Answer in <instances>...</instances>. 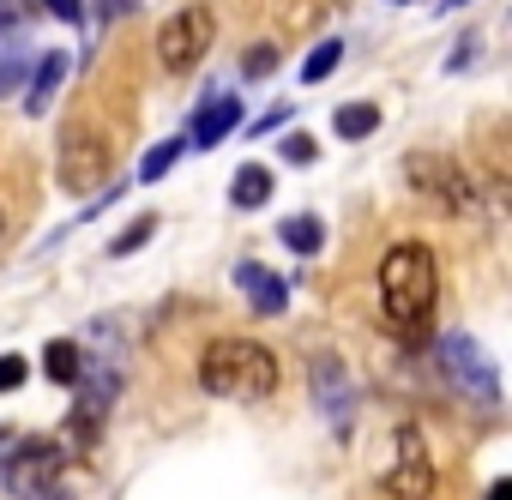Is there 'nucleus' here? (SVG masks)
I'll use <instances>...</instances> for the list:
<instances>
[{
    "label": "nucleus",
    "instance_id": "6e6552de",
    "mask_svg": "<svg viewBox=\"0 0 512 500\" xmlns=\"http://www.w3.org/2000/svg\"><path fill=\"white\" fill-rule=\"evenodd\" d=\"M103 175H109V139L91 121H73L61 133V187L91 193V187H103Z\"/></svg>",
    "mask_w": 512,
    "mask_h": 500
},
{
    "label": "nucleus",
    "instance_id": "c85d7f7f",
    "mask_svg": "<svg viewBox=\"0 0 512 500\" xmlns=\"http://www.w3.org/2000/svg\"><path fill=\"white\" fill-rule=\"evenodd\" d=\"M440 7H464V0H440Z\"/></svg>",
    "mask_w": 512,
    "mask_h": 500
},
{
    "label": "nucleus",
    "instance_id": "a878e982",
    "mask_svg": "<svg viewBox=\"0 0 512 500\" xmlns=\"http://www.w3.org/2000/svg\"><path fill=\"white\" fill-rule=\"evenodd\" d=\"M127 13H133V0H97V19L103 25H121Z\"/></svg>",
    "mask_w": 512,
    "mask_h": 500
},
{
    "label": "nucleus",
    "instance_id": "a211bd4d",
    "mask_svg": "<svg viewBox=\"0 0 512 500\" xmlns=\"http://www.w3.org/2000/svg\"><path fill=\"white\" fill-rule=\"evenodd\" d=\"M151 235H157V217H133V229H121V235L109 241V254H115V260H127V254H139Z\"/></svg>",
    "mask_w": 512,
    "mask_h": 500
},
{
    "label": "nucleus",
    "instance_id": "cd10ccee",
    "mask_svg": "<svg viewBox=\"0 0 512 500\" xmlns=\"http://www.w3.org/2000/svg\"><path fill=\"white\" fill-rule=\"evenodd\" d=\"M488 500H512V482H506V476H500V482H494V488H488Z\"/></svg>",
    "mask_w": 512,
    "mask_h": 500
},
{
    "label": "nucleus",
    "instance_id": "b1692460",
    "mask_svg": "<svg viewBox=\"0 0 512 500\" xmlns=\"http://www.w3.org/2000/svg\"><path fill=\"white\" fill-rule=\"evenodd\" d=\"M43 7H49V13H55L61 25H85V13H91L85 0H43Z\"/></svg>",
    "mask_w": 512,
    "mask_h": 500
},
{
    "label": "nucleus",
    "instance_id": "4be33fe9",
    "mask_svg": "<svg viewBox=\"0 0 512 500\" xmlns=\"http://www.w3.org/2000/svg\"><path fill=\"white\" fill-rule=\"evenodd\" d=\"M25 374H31V362H25V356H0V392L25 386Z\"/></svg>",
    "mask_w": 512,
    "mask_h": 500
},
{
    "label": "nucleus",
    "instance_id": "39448f33",
    "mask_svg": "<svg viewBox=\"0 0 512 500\" xmlns=\"http://www.w3.org/2000/svg\"><path fill=\"white\" fill-rule=\"evenodd\" d=\"M61 470H67V452L37 434V440H19L7 452V464H0V488H7L13 500H49Z\"/></svg>",
    "mask_w": 512,
    "mask_h": 500
},
{
    "label": "nucleus",
    "instance_id": "5701e85b",
    "mask_svg": "<svg viewBox=\"0 0 512 500\" xmlns=\"http://www.w3.org/2000/svg\"><path fill=\"white\" fill-rule=\"evenodd\" d=\"M25 73H31V67H25L19 55H7V61H0V97H13V91L25 85Z\"/></svg>",
    "mask_w": 512,
    "mask_h": 500
},
{
    "label": "nucleus",
    "instance_id": "393cba45",
    "mask_svg": "<svg viewBox=\"0 0 512 500\" xmlns=\"http://www.w3.org/2000/svg\"><path fill=\"white\" fill-rule=\"evenodd\" d=\"M284 121H290V103H278V109H266V115H260V121H253L247 133H253V139H260V133H272V127H284Z\"/></svg>",
    "mask_w": 512,
    "mask_h": 500
},
{
    "label": "nucleus",
    "instance_id": "423d86ee",
    "mask_svg": "<svg viewBox=\"0 0 512 500\" xmlns=\"http://www.w3.org/2000/svg\"><path fill=\"white\" fill-rule=\"evenodd\" d=\"M434 452H428V440H422V428L416 422H398V434H392V464L380 470V488L392 494V500H428L434 494Z\"/></svg>",
    "mask_w": 512,
    "mask_h": 500
},
{
    "label": "nucleus",
    "instance_id": "2eb2a0df",
    "mask_svg": "<svg viewBox=\"0 0 512 500\" xmlns=\"http://www.w3.org/2000/svg\"><path fill=\"white\" fill-rule=\"evenodd\" d=\"M332 127H338V139H368V133L380 127V109H374V103H344V109L332 115Z\"/></svg>",
    "mask_w": 512,
    "mask_h": 500
},
{
    "label": "nucleus",
    "instance_id": "9d476101",
    "mask_svg": "<svg viewBox=\"0 0 512 500\" xmlns=\"http://www.w3.org/2000/svg\"><path fill=\"white\" fill-rule=\"evenodd\" d=\"M235 284H241L247 308H253V314H266V320L290 308V290H284V278H278V272H266V266H253V260H247V266H235Z\"/></svg>",
    "mask_w": 512,
    "mask_h": 500
},
{
    "label": "nucleus",
    "instance_id": "f257e3e1",
    "mask_svg": "<svg viewBox=\"0 0 512 500\" xmlns=\"http://www.w3.org/2000/svg\"><path fill=\"white\" fill-rule=\"evenodd\" d=\"M440 308V260L428 241H392L380 260V320L392 338L422 344Z\"/></svg>",
    "mask_w": 512,
    "mask_h": 500
},
{
    "label": "nucleus",
    "instance_id": "aec40b11",
    "mask_svg": "<svg viewBox=\"0 0 512 500\" xmlns=\"http://www.w3.org/2000/svg\"><path fill=\"white\" fill-rule=\"evenodd\" d=\"M37 19V0H0V31H25Z\"/></svg>",
    "mask_w": 512,
    "mask_h": 500
},
{
    "label": "nucleus",
    "instance_id": "9b49d317",
    "mask_svg": "<svg viewBox=\"0 0 512 500\" xmlns=\"http://www.w3.org/2000/svg\"><path fill=\"white\" fill-rule=\"evenodd\" d=\"M235 127H241V97H235V91H223V97H211V103L193 115L187 145H217V139H229Z\"/></svg>",
    "mask_w": 512,
    "mask_h": 500
},
{
    "label": "nucleus",
    "instance_id": "4468645a",
    "mask_svg": "<svg viewBox=\"0 0 512 500\" xmlns=\"http://www.w3.org/2000/svg\"><path fill=\"white\" fill-rule=\"evenodd\" d=\"M278 235H284L290 254H320V241H326L320 217H308V211H302V217H284V229H278Z\"/></svg>",
    "mask_w": 512,
    "mask_h": 500
},
{
    "label": "nucleus",
    "instance_id": "f03ea898",
    "mask_svg": "<svg viewBox=\"0 0 512 500\" xmlns=\"http://www.w3.org/2000/svg\"><path fill=\"white\" fill-rule=\"evenodd\" d=\"M278 356L253 338H211L199 356V386L223 404H266L278 392Z\"/></svg>",
    "mask_w": 512,
    "mask_h": 500
},
{
    "label": "nucleus",
    "instance_id": "f3484780",
    "mask_svg": "<svg viewBox=\"0 0 512 500\" xmlns=\"http://www.w3.org/2000/svg\"><path fill=\"white\" fill-rule=\"evenodd\" d=\"M181 157H187V139H163V145H151L145 163H139V181H163Z\"/></svg>",
    "mask_w": 512,
    "mask_h": 500
},
{
    "label": "nucleus",
    "instance_id": "ddd939ff",
    "mask_svg": "<svg viewBox=\"0 0 512 500\" xmlns=\"http://www.w3.org/2000/svg\"><path fill=\"white\" fill-rule=\"evenodd\" d=\"M229 199H235L241 211L266 205V199H272V169H266V163H241V169H235V181H229Z\"/></svg>",
    "mask_w": 512,
    "mask_h": 500
},
{
    "label": "nucleus",
    "instance_id": "f8f14e48",
    "mask_svg": "<svg viewBox=\"0 0 512 500\" xmlns=\"http://www.w3.org/2000/svg\"><path fill=\"white\" fill-rule=\"evenodd\" d=\"M67 55H43L37 61V79H31V91H25V103H31V115H49V103H55V91L67 85Z\"/></svg>",
    "mask_w": 512,
    "mask_h": 500
},
{
    "label": "nucleus",
    "instance_id": "1a4fd4ad",
    "mask_svg": "<svg viewBox=\"0 0 512 500\" xmlns=\"http://www.w3.org/2000/svg\"><path fill=\"white\" fill-rule=\"evenodd\" d=\"M314 398H320V416L338 434H350V422H356V386H350V374H344L338 356H320L314 362Z\"/></svg>",
    "mask_w": 512,
    "mask_h": 500
},
{
    "label": "nucleus",
    "instance_id": "6ab92c4d",
    "mask_svg": "<svg viewBox=\"0 0 512 500\" xmlns=\"http://www.w3.org/2000/svg\"><path fill=\"white\" fill-rule=\"evenodd\" d=\"M338 61H344V43H320V49H314V55L302 61V79H308V85H320V79H326V73H332Z\"/></svg>",
    "mask_w": 512,
    "mask_h": 500
},
{
    "label": "nucleus",
    "instance_id": "dca6fc26",
    "mask_svg": "<svg viewBox=\"0 0 512 500\" xmlns=\"http://www.w3.org/2000/svg\"><path fill=\"white\" fill-rule=\"evenodd\" d=\"M79 356H85V350H79L73 338H55V344L43 350V368H49V380L73 386V380H79Z\"/></svg>",
    "mask_w": 512,
    "mask_h": 500
},
{
    "label": "nucleus",
    "instance_id": "20e7f679",
    "mask_svg": "<svg viewBox=\"0 0 512 500\" xmlns=\"http://www.w3.org/2000/svg\"><path fill=\"white\" fill-rule=\"evenodd\" d=\"M404 175H410V193H422L428 205H440L452 217L476 211V187H470V169L458 157H446V151H410Z\"/></svg>",
    "mask_w": 512,
    "mask_h": 500
},
{
    "label": "nucleus",
    "instance_id": "7ed1b4c3",
    "mask_svg": "<svg viewBox=\"0 0 512 500\" xmlns=\"http://www.w3.org/2000/svg\"><path fill=\"white\" fill-rule=\"evenodd\" d=\"M434 356H440L446 386L464 392V404H476V410H500V374H494V362L482 356V344H476L470 332H446V338L434 344Z\"/></svg>",
    "mask_w": 512,
    "mask_h": 500
},
{
    "label": "nucleus",
    "instance_id": "412c9836",
    "mask_svg": "<svg viewBox=\"0 0 512 500\" xmlns=\"http://www.w3.org/2000/svg\"><path fill=\"white\" fill-rule=\"evenodd\" d=\"M241 73H247V79H266V73H278V49H272V43L247 49V55H241Z\"/></svg>",
    "mask_w": 512,
    "mask_h": 500
},
{
    "label": "nucleus",
    "instance_id": "c756f323",
    "mask_svg": "<svg viewBox=\"0 0 512 500\" xmlns=\"http://www.w3.org/2000/svg\"><path fill=\"white\" fill-rule=\"evenodd\" d=\"M0 229H7V205H0Z\"/></svg>",
    "mask_w": 512,
    "mask_h": 500
},
{
    "label": "nucleus",
    "instance_id": "bb28decb",
    "mask_svg": "<svg viewBox=\"0 0 512 500\" xmlns=\"http://www.w3.org/2000/svg\"><path fill=\"white\" fill-rule=\"evenodd\" d=\"M284 157H290V163H308V157H314V139H302V133L284 139Z\"/></svg>",
    "mask_w": 512,
    "mask_h": 500
},
{
    "label": "nucleus",
    "instance_id": "0eeeda50",
    "mask_svg": "<svg viewBox=\"0 0 512 500\" xmlns=\"http://www.w3.org/2000/svg\"><path fill=\"white\" fill-rule=\"evenodd\" d=\"M211 43H217V13H211V7H181V13H169L163 31H157V61H163L169 73H193Z\"/></svg>",
    "mask_w": 512,
    "mask_h": 500
}]
</instances>
